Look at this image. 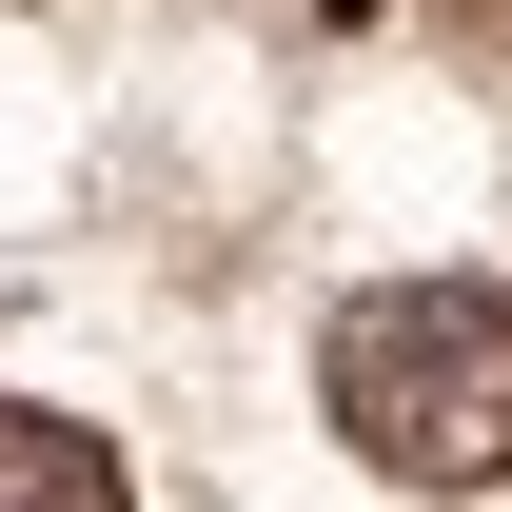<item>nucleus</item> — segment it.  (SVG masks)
<instances>
[{
  "instance_id": "1",
  "label": "nucleus",
  "mask_w": 512,
  "mask_h": 512,
  "mask_svg": "<svg viewBox=\"0 0 512 512\" xmlns=\"http://www.w3.org/2000/svg\"><path fill=\"white\" fill-rule=\"evenodd\" d=\"M316 394H335V434L375 453V473L493 493V473H512V296H493V276H394V296L335 316Z\"/></svg>"
},
{
  "instance_id": "2",
  "label": "nucleus",
  "mask_w": 512,
  "mask_h": 512,
  "mask_svg": "<svg viewBox=\"0 0 512 512\" xmlns=\"http://www.w3.org/2000/svg\"><path fill=\"white\" fill-rule=\"evenodd\" d=\"M0 512H138V493H119V453L79 434V414H20L0 394Z\"/></svg>"
}]
</instances>
